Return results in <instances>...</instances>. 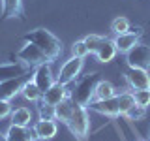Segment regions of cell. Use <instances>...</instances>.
Masks as SVG:
<instances>
[{
    "instance_id": "1",
    "label": "cell",
    "mask_w": 150,
    "mask_h": 141,
    "mask_svg": "<svg viewBox=\"0 0 150 141\" xmlns=\"http://www.w3.org/2000/svg\"><path fill=\"white\" fill-rule=\"evenodd\" d=\"M23 40H25V41H32L34 45H38L41 49V53L47 56L49 62H53L54 58H58L60 53H62V41H60L51 30H45V28L30 30L28 34H25Z\"/></svg>"
},
{
    "instance_id": "2",
    "label": "cell",
    "mask_w": 150,
    "mask_h": 141,
    "mask_svg": "<svg viewBox=\"0 0 150 141\" xmlns=\"http://www.w3.org/2000/svg\"><path fill=\"white\" fill-rule=\"evenodd\" d=\"M100 81L98 79V73H90L86 77H83L81 81L75 85V90L69 92V98L77 103V105L88 107L90 102L94 100V88H96V83Z\"/></svg>"
},
{
    "instance_id": "3",
    "label": "cell",
    "mask_w": 150,
    "mask_h": 141,
    "mask_svg": "<svg viewBox=\"0 0 150 141\" xmlns=\"http://www.w3.org/2000/svg\"><path fill=\"white\" fill-rule=\"evenodd\" d=\"M69 132L79 139H84L88 135V130H90V117H88V107H83V105H77L73 102V113L69 117L68 124Z\"/></svg>"
},
{
    "instance_id": "4",
    "label": "cell",
    "mask_w": 150,
    "mask_h": 141,
    "mask_svg": "<svg viewBox=\"0 0 150 141\" xmlns=\"http://www.w3.org/2000/svg\"><path fill=\"white\" fill-rule=\"evenodd\" d=\"M83 68H84V58H79V56L71 55L62 66H60L58 75H56V81L60 85H66V87H68L71 81L77 79V75L83 72Z\"/></svg>"
},
{
    "instance_id": "5",
    "label": "cell",
    "mask_w": 150,
    "mask_h": 141,
    "mask_svg": "<svg viewBox=\"0 0 150 141\" xmlns=\"http://www.w3.org/2000/svg\"><path fill=\"white\" fill-rule=\"evenodd\" d=\"M126 64L129 68H143L150 70V45L137 43L126 53Z\"/></svg>"
},
{
    "instance_id": "6",
    "label": "cell",
    "mask_w": 150,
    "mask_h": 141,
    "mask_svg": "<svg viewBox=\"0 0 150 141\" xmlns=\"http://www.w3.org/2000/svg\"><path fill=\"white\" fill-rule=\"evenodd\" d=\"M17 58L21 62H25L28 68H36V66L43 64V62H49L47 56L41 53V49L38 45H34L32 41H25L23 47L17 51Z\"/></svg>"
},
{
    "instance_id": "7",
    "label": "cell",
    "mask_w": 150,
    "mask_h": 141,
    "mask_svg": "<svg viewBox=\"0 0 150 141\" xmlns=\"http://www.w3.org/2000/svg\"><path fill=\"white\" fill-rule=\"evenodd\" d=\"M32 81L38 85V88H40L41 92H45L47 88L53 87L56 83V77H54L53 70H51V62H43V64L36 66L34 73H32Z\"/></svg>"
},
{
    "instance_id": "8",
    "label": "cell",
    "mask_w": 150,
    "mask_h": 141,
    "mask_svg": "<svg viewBox=\"0 0 150 141\" xmlns=\"http://www.w3.org/2000/svg\"><path fill=\"white\" fill-rule=\"evenodd\" d=\"M126 83L129 85L131 90L150 88V70H143V68H129L128 72H126Z\"/></svg>"
},
{
    "instance_id": "9",
    "label": "cell",
    "mask_w": 150,
    "mask_h": 141,
    "mask_svg": "<svg viewBox=\"0 0 150 141\" xmlns=\"http://www.w3.org/2000/svg\"><path fill=\"white\" fill-rule=\"evenodd\" d=\"M26 83V75H21V77H13V79H4L0 81V100H11L17 94H21L23 85Z\"/></svg>"
},
{
    "instance_id": "10",
    "label": "cell",
    "mask_w": 150,
    "mask_h": 141,
    "mask_svg": "<svg viewBox=\"0 0 150 141\" xmlns=\"http://www.w3.org/2000/svg\"><path fill=\"white\" fill-rule=\"evenodd\" d=\"M32 130H34L38 139L49 141V139H53L56 135V132H58V122H56L54 119H40V120L34 122Z\"/></svg>"
},
{
    "instance_id": "11",
    "label": "cell",
    "mask_w": 150,
    "mask_h": 141,
    "mask_svg": "<svg viewBox=\"0 0 150 141\" xmlns=\"http://www.w3.org/2000/svg\"><path fill=\"white\" fill-rule=\"evenodd\" d=\"M66 98H69V90L66 85H60L58 81H56L51 88H47V90L41 94V100L43 103H49V105H56V103H60L62 100H66Z\"/></svg>"
},
{
    "instance_id": "12",
    "label": "cell",
    "mask_w": 150,
    "mask_h": 141,
    "mask_svg": "<svg viewBox=\"0 0 150 141\" xmlns=\"http://www.w3.org/2000/svg\"><path fill=\"white\" fill-rule=\"evenodd\" d=\"M88 107H90L92 111L100 113V115H105V117H118V115H120L116 96L107 98V100H92Z\"/></svg>"
},
{
    "instance_id": "13",
    "label": "cell",
    "mask_w": 150,
    "mask_h": 141,
    "mask_svg": "<svg viewBox=\"0 0 150 141\" xmlns=\"http://www.w3.org/2000/svg\"><path fill=\"white\" fill-rule=\"evenodd\" d=\"M30 68L21 62V60H15V62H8V64H0V81L4 79H13V77H21V75H28Z\"/></svg>"
},
{
    "instance_id": "14",
    "label": "cell",
    "mask_w": 150,
    "mask_h": 141,
    "mask_svg": "<svg viewBox=\"0 0 150 141\" xmlns=\"http://www.w3.org/2000/svg\"><path fill=\"white\" fill-rule=\"evenodd\" d=\"M139 36H141V32H133V30H128V32H124V34H116L115 40H112L115 45H116V51L126 55L133 45L139 43Z\"/></svg>"
},
{
    "instance_id": "15",
    "label": "cell",
    "mask_w": 150,
    "mask_h": 141,
    "mask_svg": "<svg viewBox=\"0 0 150 141\" xmlns=\"http://www.w3.org/2000/svg\"><path fill=\"white\" fill-rule=\"evenodd\" d=\"M116 45H115V41L112 40H103L101 41V45L98 47V51L94 55H96V58H98V62H101V64H107V62H111L112 58L116 56Z\"/></svg>"
},
{
    "instance_id": "16",
    "label": "cell",
    "mask_w": 150,
    "mask_h": 141,
    "mask_svg": "<svg viewBox=\"0 0 150 141\" xmlns=\"http://www.w3.org/2000/svg\"><path fill=\"white\" fill-rule=\"evenodd\" d=\"M9 119H11V124H13V126L28 128V126H30V122H32V111L28 109V107H25V105L15 107V109H11Z\"/></svg>"
},
{
    "instance_id": "17",
    "label": "cell",
    "mask_w": 150,
    "mask_h": 141,
    "mask_svg": "<svg viewBox=\"0 0 150 141\" xmlns=\"http://www.w3.org/2000/svg\"><path fill=\"white\" fill-rule=\"evenodd\" d=\"M6 139L8 141H34L38 139L34 130H28V128H21V126H9L8 132H6Z\"/></svg>"
},
{
    "instance_id": "18",
    "label": "cell",
    "mask_w": 150,
    "mask_h": 141,
    "mask_svg": "<svg viewBox=\"0 0 150 141\" xmlns=\"http://www.w3.org/2000/svg\"><path fill=\"white\" fill-rule=\"evenodd\" d=\"M71 113H73V100L66 98V100H62L60 103L54 105V120H60L62 124H68Z\"/></svg>"
},
{
    "instance_id": "19",
    "label": "cell",
    "mask_w": 150,
    "mask_h": 141,
    "mask_svg": "<svg viewBox=\"0 0 150 141\" xmlns=\"http://www.w3.org/2000/svg\"><path fill=\"white\" fill-rule=\"evenodd\" d=\"M116 96V88L111 81H105V79H100L96 83V88H94V100H107V98Z\"/></svg>"
},
{
    "instance_id": "20",
    "label": "cell",
    "mask_w": 150,
    "mask_h": 141,
    "mask_svg": "<svg viewBox=\"0 0 150 141\" xmlns=\"http://www.w3.org/2000/svg\"><path fill=\"white\" fill-rule=\"evenodd\" d=\"M23 11V0H2V17L13 19L19 17Z\"/></svg>"
},
{
    "instance_id": "21",
    "label": "cell",
    "mask_w": 150,
    "mask_h": 141,
    "mask_svg": "<svg viewBox=\"0 0 150 141\" xmlns=\"http://www.w3.org/2000/svg\"><path fill=\"white\" fill-rule=\"evenodd\" d=\"M21 94H23V98L28 100V102H40L43 92L38 88V85L32 81V79H26V83L23 85V88H21Z\"/></svg>"
},
{
    "instance_id": "22",
    "label": "cell",
    "mask_w": 150,
    "mask_h": 141,
    "mask_svg": "<svg viewBox=\"0 0 150 141\" xmlns=\"http://www.w3.org/2000/svg\"><path fill=\"white\" fill-rule=\"evenodd\" d=\"M116 102H118V111L120 115H128V111L135 105V96L131 90H124L116 94Z\"/></svg>"
},
{
    "instance_id": "23",
    "label": "cell",
    "mask_w": 150,
    "mask_h": 141,
    "mask_svg": "<svg viewBox=\"0 0 150 141\" xmlns=\"http://www.w3.org/2000/svg\"><path fill=\"white\" fill-rule=\"evenodd\" d=\"M129 28H131L129 19H126V17H116L115 21L111 23V30L115 32V34H124V32H128Z\"/></svg>"
},
{
    "instance_id": "24",
    "label": "cell",
    "mask_w": 150,
    "mask_h": 141,
    "mask_svg": "<svg viewBox=\"0 0 150 141\" xmlns=\"http://www.w3.org/2000/svg\"><path fill=\"white\" fill-rule=\"evenodd\" d=\"M84 40V43H86V47H88V53H96L98 51V47L101 45V41L105 40V38L103 36H100V34H88V36H84L83 38Z\"/></svg>"
},
{
    "instance_id": "25",
    "label": "cell",
    "mask_w": 150,
    "mask_h": 141,
    "mask_svg": "<svg viewBox=\"0 0 150 141\" xmlns=\"http://www.w3.org/2000/svg\"><path fill=\"white\" fill-rule=\"evenodd\" d=\"M135 103L141 107H148L150 105V88H141V90H133Z\"/></svg>"
},
{
    "instance_id": "26",
    "label": "cell",
    "mask_w": 150,
    "mask_h": 141,
    "mask_svg": "<svg viewBox=\"0 0 150 141\" xmlns=\"http://www.w3.org/2000/svg\"><path fill=\"white\" fill-rule=\"evenodd\" d=\"M71 55L79 56V58H84V56L88 55V47H86V43H84V40H77L71 45Z\"/></svg>"
},
{
    "instance_id": "27",
    "label": "cell",
    "mask_w": 150,
    "mask_h": 141,
    "mask_svg": "<svg viewBox=\"0 0 150 141\" xmlns=\"http://www.w3.org/2000/svg\"><path fill=\"white\" fill-rule=\"evenodd\" d=\"M144 115H146V107H141V105L135 103V105L128 111V115H126V117H128L129 120H143Z\"/></svg>"
},
{
    "instance_id": "28",
    "label": "cell",
    "mask_w": 150,
    "mask_h": 141,
    "mask_svg": "<svg viewBox=\"0 0 150 141\" xmlns=\"http://www.w3.org/2000/svg\"><path fill=\"white\" fill-rule=\"evenodd\" d=\"M38 111H40V119H54V105H49V103L40 102Z\"/></svg>"
},
{
    "instance_id": "29",
    "label": "cell",
    "mask_w": 150,
    "mask_h": 141,
    "mask_svg": "<svg viewBox=\"0 0 150 141\" xmlns=\"http://www.w3.org/2000/svg\"><path fill=\"white\" fill-rule=\"evenodd\" d=\"M11 115V103L8 100H0V120Z\"/></svg>"
},
{
    "instance_id": "30",
    "label": "cell",
    "mask_w": 150,
    "mask_h": 141,
    "mask_svg": "<svg viewBox=\"0 0 150 141\" xmlns=\"http://www.w3.org/2000/svg\"><path fill=\"white\" fill-rule=\"evenodd\" d=\"M0 141H6V134H0Z\"/></svg>"
},
{
    "instance_id": "31",
    "label": "cell",
    "mask_w": 150,
    "mask_h": 141,
    "mask_svg": "<svg viewBox=\"0 0 150 141\" xmlns=\"http://www.w3.org/2000/svg\"><path fill=\"white\" fill-rule=\"evenodd\" d=\"M139 141H144V139H139Z\"/></svg>"
}]
</instances>
